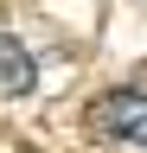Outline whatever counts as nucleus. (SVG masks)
Wrapping results in <instances>:
<instances>
[{"label": "nucleus", "instance_id": "f257e3e1", "mask_svg": "<svg viewBox=\"0 0 147 153\" xmlns=\"http://www.w3.org/2000/svg\"><path fill=\"white\" fill-rule=\"evenodd\" d=\"M90 121H96L109 140H128V147H147V96L141 89H109L96 108H90Z\"/></svg>", "mask_w": 147, "mask_h": 153}, {"label": "nucleus", "instance_id": "f03ea898", "mask_svg": "<svg viewBox=\"0 0 147 153\" xmlns=\"http://www.w3.org/2000/svg\"><path fill=\"white\" fill-rule=\"evenodd\" d=\"M32 83H39V64H32V51H26L13 32H0V96H26Z\"/></svg>", "mask_w": 147, "mask_h": 153}]
</instances>
